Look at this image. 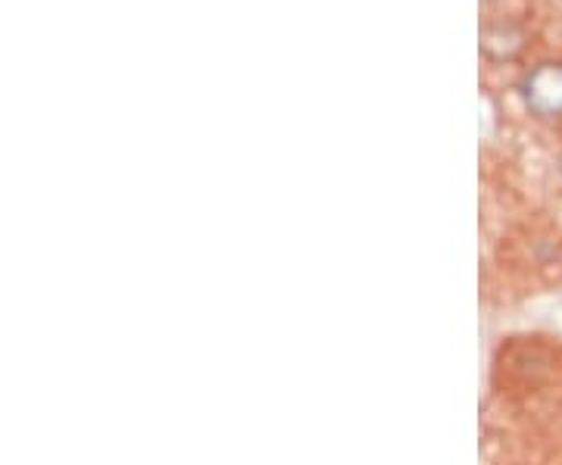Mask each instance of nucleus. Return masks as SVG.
<instances>
[{
    "instance_id": "f03ea898",
    "label": "nucleus",
    "mask_w": 562,
    "mask_h": 465,
    "mask_svg": "<svg viewBox=\"0 0 562 465\" xmlns=\"http://www.w3.org/2000/svg\"><path fill=\"white\" fill-rule=\"evenodd\" d=\"M525 47V29L516 22H487L482 29V50L491 60H516Z\"/></svg>"
},
{
    "instance_id": "f257e3e1",
    "label": "nucleus",
    "mask_w": 562,
    "mask_h": 465,
    "mask_svg": "<svg viewBox=\"0 0 562 465\" xmlns=\"http://www.w3.org/2000/svg\"><path fill=\"white\" fill-rule=\"evenodd\" d=\"M525 106L538 120H562V63H538L519 81Z\"/></svg>"
}]
</instances>
